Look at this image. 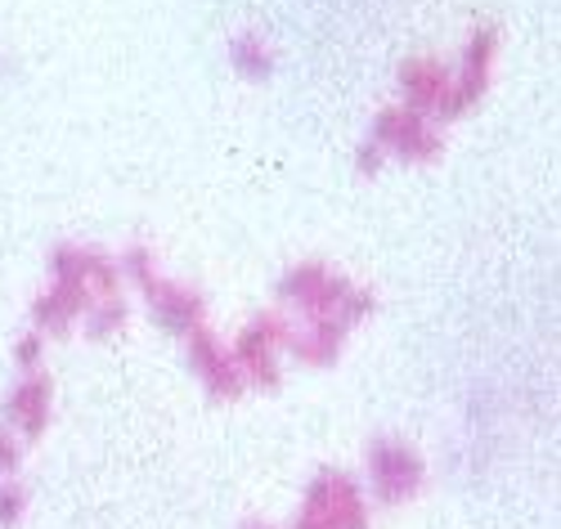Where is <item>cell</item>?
Wrapping results in <instances>:
<instances>
[{
  "mask_svg": "<svg viewBox=\"0 0 561 529\" xmlns=\"http://www.w3.org/2000/svg\"><path fill=\"white\" fill-rule=\"evenodd\" d=\"M297 529H368V507L346 471H319L297 511Z\"/></svg>",
  "mask_w": 561,
  "mask_h": 529,
  "instance_id": "1",
  "label": "cell"
},
{
  "mask_svg": "<svg viewBox=\"0 0 561 529\" xmlns=\"http://www.w3.org/2000/svg\"><path fill=\"white\" fill-rule=\"evenodd\" d=\"M427 480V467L417 458L413 445L404 440H373L368 445V485H373V498L378 503H409L417 498Z\"/></svg>",
  "mask_w": 561,
  "mask_h": 529,
  "instance_id": "2",
  "label": "cell"
},
{
  "mask_svg": "<svg viewBox=\"0 0 561 529\" xmlns=\"http://www.w3.org/2000/svg\"><path fill=\"white\" fill-rule=\"evenodd\" d=\"M126 269H130V278H135L139 287H145V297H149L153 314L162 319V327L184 332V336H190L194 327H203V297L190 292V287H180V283L158 278L153 265H149V252H145V248L126 252Z\"/></svg>",
  "mask_w": 561,
  "mask_h": 529,
  "instance_id": "3",
  "label": "cell"
},
{
  "mask_svg": "<svg viewBox=\"0 0 561 529\" xmlns=\"http://www.w3.org/2000/svg\"><path fill=\"white\" fill-rule=\"evenodd\" d=\"M278 292H284L288 301H297L306 310V319H337L342 323V306H346V297L355 292V287L342 274L323 269V265H297V269H288L284 283H278Z\"/></svg>",
  "mask_w": 561,
  "mask_h": 529,
  "instance_id": "4",
  "label": "cell"
},
{
  "mask_svg": "<svg viewBox=\"0 0 561 529\" xmlns=\"http://www.w3.org/2000/svg\"><path fill=\"white\" fill-rule=\"evenodd\" d=\"M284 336H288V327H284V319H278V314H261L256 323L243 327L239 355H233V364H239L243 381H256V387H265V391L278 387V364H274V355H278V346H284Z\"/></svg>",
  "mask_w": 561,
  "mask_h": 529,
  "instance_id": "5",
  "label": "cell"
},
{
  "mask_svg": "<svg viewBox=\"0 0 561 529\" xmlns=\"http://www.w3.org/2000/svg\"><path fill=\"white\" fill-rule=\"evenodd\" d=\"M190 368L207 381V391L220 395V400H239L243 387H248L243 372H239V364L225 355V346L216 342L207 327H194V332H190Z\"/></svg>",
  "mask_w": 561,
  "mask_h": 529,
  "instance_id": "6",
  "label": "cell"
},
{
  "mask_svg": "<svg viewBox=\"0 0 561 529\" xmlns=\"http://www.w3.org/2000/svg\"><path fill=\"white\" fill-rule=\"evenodd\" d=\"M378 143H387V149H396L400 158H413V162H432L440 153V139L423 126V117L413 108H387L378 117Z\"/></svg>",
  "mask_w": 561,
  "mask_h": 529,
  "instance_id": "7",
  "label": "cell"
},
{
  "mask_svg": "<svg viewBox=\"0 0 561 529\" xmlns=\"http://www.w3.org/2000/svg\"><path fill=\"white\" fill-rule=\"evenodd\" d=\"M5 426H19L27 440H41L50 426V377H27L5 400Z\"/></svg>",
  "mask_w": 561,
  "mask_h": 529,
  "instance_id": "8",
  "label": "cell"
},
{
  "mask_svg": "<svg viewBox=\"0 0 561 529\" xmlns=\"http://www.w3.org/2000/svg\"><path fill=\"white\" fill-rule=\"evenodd\" d=\"M342 336H346V327H342L337 319H310L301 332H288V336H284V346H288L301 364L323 368V364H333V359L342 355Z\"/></svg>",
  "mask_w": 561,
  "mask_h": 529,
  "instance_id": "9",
  "label": "cell"
},
{
  "mask_svg": "<svg viewBox=\"0 0 561 529\" xmlns=\"http://www.w3.org/2000/svg\"><path fill=\"white\" fill-rule=\"evenodd\" d=\"M400 81H404V90H409V104H413V108L454 113V85H449V77H445L436 64L417 59V64H409V68L400 72Z\"/></svg>",
  "mask_w": 561,
  "mask_h": 529,
  "instance_id": "10",
  "label": "cell"
},
{
  "mask_svg": "<svg viewBox=\"0 0 561 529\" xmlns=\"http://www.w3.org/2000/svg\"><path fill=\"white\" fill-rule=\"evenodd\" d=\"M490 55H494V32H477L472 45H467V68H462V81L454 85V113L467 108L485 90V72H490Z\"/></svg>",
  "mask_w": 561,
  "mask_h": 529,
  "instance_id": "11",
  "label": "cell"
},
{
  "mask_svg": "<svg viewBox=\"0 0 561 529\" xmlns=\"http://www.w3.org/2000/svg\"><path fill=\"white\" fill-rule=\"evenodd\" d=\"M229 55H233V68L248 72V77H270V68H274L270 64V50H265L256 36H239V41L229 45Z\"/></svg>",
  "mask_w": 561,
  "mask_h": 529,
  "instance_id": "12",
  "label": "cell"
},
{
  "mask_svg": "<svg viewBox=\"0 0 561 529\" xmlns=\"http://www.w3.org/2000/svg\"><path fill=\"white\" fill-rule=\"evenodd\" d=\"M23 516H27V490L5 480V485H0V529H19Z\"/></svg>",
  "mask_w": 561,
  "mask_h": 529,
  "instance_id": "13",
  "label": "cell"
},
{
  "mask_svg": "<svg viewBox=\"0 0 561 529\" xmlns=\"http://www.w3.org/2000/svg\"><path fill=\"white\" fill-rule=\"evenodd\" d=\"M126 323V306L117 301V297H108L100 310H85V332L90 336H108L113 327H122Z\"/></svg>",
  "mask_w": 561,
  "mask_h": 529,
  "instance_id": "14",
  "label": "cell"
},
{
  "mask_svg": "<svg viewBox=\"0 0 561 529\" xmlns=\"http://www.w3.org/2000/svg\"><path fill=\"white\" fill-rule=\"evenodd\" d=\"M19 462H23V449H19V440L10 436V426L0 422V475H14Z\"/></svg>",
  "mask_w": 561,
  "mask_h": 529,
  "instance_id": "15",
  "label": "cell"
},
{
  "mask_svg": "<svg viewBox=\"0 0 561 529\" xmlns=\"http://www.w3.org/2000/svg\"><path fill=\"white\" fill-rule=\"evenodd\" d=\"M14 359H19L23 368H36V359H41V336H36V332H32V336H23L19 350H14Z\"/></svg>",
  "mask_w": 561,
  "mask_h": 529,
  "instance_id": "16",
  "label": "cell"
},
{
  "mask_svg": "<svg viewBox=\"0 0 561 529\" xmlns=\"http://www.w3.org/2000/svg\"><path fill=\"white\" fill-rule=\"evenodd\" d=\"M359 166H364V171H378V149H364V153H359Z\"/></svg>",
  "mask_w": 561,
  "mask_h": 529,
  "instance_id": "17",
  "label": "cell"
},
{
  "mask_svg": "<svg viewBox=\"0 0 561 529\" xmlns=\"http://www.w3.org/2000/svg\"><path fill=\"white\" fill-rule=\"evenodd\" d=\"M243 529H274V525H256V520H248V525H243Z\"/></svg>",
  "mask_w": 561,
  "mask_h": 529,
  "instance_id": "18",
  "label": "cell"
}]
</instances>
